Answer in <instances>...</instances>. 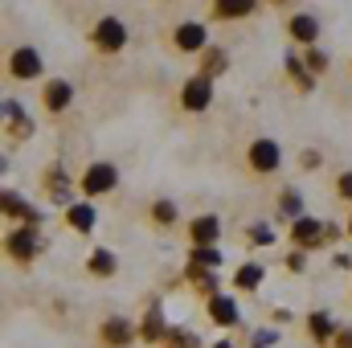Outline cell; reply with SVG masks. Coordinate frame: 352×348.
Wrapping results in <instances>:
<instances>
[{"label":"cell","instance_id":"40","mask_svg":"<svg viewBox=\"0 0 352 348\" xmlns=\"http://www.w3.org/2000/svg\"><path fill=\"white\" fill-rule=\"evenodd\" d=\"M213 348H234V340H217Z\"/></svg>","mask_w":352,"mask_h":348},{"label":"cell","instance_id":"31","mask_svg":"<svg viewBox=\"0 0 352 348\" xmlns=\"http://www.w3.org/2000/svg\"><path fill=\"white\" fill-rule=\"evenodd\" d=\"M303 66H307V70H311V74H316V78H320V74H324V70H328V54H324V50H316V45H311V50H303Z\"/></svg>","mask_w":352,"mask_h":348},{"label":"cell","instance_id":"3","mask_svg":"<svg viewBox=\"0 0 352 348\" xmlns=\"http://www.w3.org/2000/svg\"><path fill=\"white\" fill-rule=\"evenodd\" d=\"M246 164H250V173H258V176L278 173V164H283V148H278V140L258 135V140L246 148Z\"/></svg>","mask_w":352,"mask_h":348},{"label":"cell","instance_id":"37","mask_svg":"<svg viewBox=\"0 0 352 348\" xmlns=\"http://www.w3.org/2000/svg\"><path fill=\"white\" fill-rule=\"evenodd\" d=\"M332 348H352V324H340V332H336Z\"/></svg>","mask_w":352,"mask_h":348},{"label":"cell","instance_id":"19","mask_svg":"<svg viewBox=\"0 0 352 348\" xmlns=\"http://www.w3.org/2000/svg\"><path fill=\"white\" fill-rule=\"evenodd\" d=\"M336 332H340V324H336L328 312H311V316H307V336H311L316 345H328V348H332Z\"/></svg>","mask_w":352,"mask_h":348},{"label":"cell","instance_id":"27","mask_svg":"<svg viewBox=\"0 0 352 348\" xmlns=\"http://www.w3.org/2000/svg\"><path fill=\"white\" fill-rule=\"evenodd\" d=\"M303 217V193L299 188H283L278 197V221H299Z\"/></svg>","mask_w":352,"mask_h":348},{"label":"cell","instance_id":"9","mask_svg":"<svg viewBox=\"0 0 352 348\" xmlns=\"http://www.w3.org/2000/svg\"><path fill=\"white\" fill-rule=\"evenodd\" d=\"M168 332H173V324L164 320V307H160V299H152L148 303V312H144V320H140V340L144 345H164L168 340Z\"/></svg>","mask_w":352,"mask_h":348},{"label":"cell","instance_id":"38","mask_svg":"<svg viewBox=\"0 0 352 348\" xmlns=\"http://www.w3.org/2000/svg\"><path fill=\"white\" fill-rule=\"evenodd\" d=\"M332 266H336V270H352V254H344V250L332 254Z\"/></svg>","mask_w":352,"mask_h":348},{"label":"cell","instance_id":"25","mask_svg":"<svg viewBox=\"0 0 352 348\" xmlns=\"http://www.w3.org/2000/svg\"><path fill=\"white\" fill-rule=\"evenodd\" d=\"M287 78L295 83V90H303V94H311V90H316V74L303 66V58H299V54H287Z\"/></svg>","mask_w":352,"mask_h":348},{"label":"cell","instance_id":"6","mask_svg":"<svg viewBox=\"0 0 352 348\" xmlns=\"http://www.w3.org/2000/svg\"><path fill=\"white\" fill-rule=\"evenodd\" d=\"M287 238H291V246L295 250H320V246H328L324 242V221H316V217H299V221H291V230H287Z\"/></svg>","mask_w":352,"mask_h":348},{"label":"cell","instance_id":"39","mask_svg":"<svg viewBox=\"0 0 352 348\" xmlns=\"http://www.w3.org/2000/svg\"><path fill=\"white\" fill-rule=\"evenodd\" d=\"M266 4H274V8H287V4H291V0H266Z\"/></svg>","mask_w":352,"mask_h":348},{"label":"cell","instance_id":"4","mask_svg":"<svg viewBox=\"0 0 352 348\" xmlns=\"http://www.w3.org/2000/svg\"><path fill=\"white\" fill-rule=\"evenodd\" d=\"M90 41H94L98 54H119V50L127 45V25H123L119 17H102V21L90 29Z\"/></svg>","mask_w":352,"mask_h":348},{"label":"cell","instance_id":"36","mask_svg":"<svg viewBox=\"0 0 352 348\" xmlns=\"http://www.w3.org/2000/svg\"><path fill=\"white\" fill-rule=\"evenodd\" d=\"M344 234H349L344 226H336V221H324V242H328V246H332V242H340Z\"/></svg>","mask_w":352,"mask_h":348},{"label":"cell","instance_id":"16","mask_svg":"<svg viewBox=\"0 0 352 348\" xmlns=\"http://www.w3.org/2000/svg\"><path fill=\"white\" fill-rule=\"evenodd\" d=\"M217 238H221L217 213H201V217L188 221V242H192V246H217Z\"/></svg>","mask_w":352,"mask_h":348},{"label":"cell","instance_id":"28","mask_svg":"<svg viewBox=\"0 0 352 348\" xmlns=\"http://www.w3.org/2000/svg\"><path fill=\"white\" fill-rule=\"evenodd\" d=\"M188 262L192 266H205V270H217L221 266V250L217 246H192L188 250Z\"/></svg>","mask_w":352,"mask_h":348},{"label":"cell","instance_id":"14","mask_svg":"<svg viewBox=\"0 0 352 348\" xmlns=\"http://www.w3.org/2000/svg\"><path fill=\"white\" fill-rule=\"evenodd\" d=\"M205 316H209L217 328H238V320H242L234 295H213V299H205Z\"/></svg>","mask_w":352,"mask_h":348},{"label":"cell","instance_id":"10","mask_svg":"<svg viewBox=\"0 0 352 348\" xmlns=\"http://www.w3.org/2000/svg\"><path fill=\"white\" fill-rule=\"evenodd\" d=\"M209 102H213V83H209V78L192 74V78L180 87V107H184L188 115H201V111H209Z\"/></svg>","mask_w":352,"mask_h":348},{"label":"cell","instance_id":"11","mask_svg":"<svg viewBox=\"0 0 352 348\" xmlns=\"http://www.w3.org/2000/svg\"><path fill=\"white\" fill-rule=\"evenodd\" d=\"M41 184H45V193H50V201L54 205H62V209H70L74 205V184H70V176L62 164H50L45 176H41Z\"/></svg>","mask_w":352,"mask_h":348},{"label":"cell","instance_id":"12","mask_svg":"<svg viewBox=\"0 0 352 348\" xmlns=\"http://www.w3.org/2000/svg\"><path fill=\"white\" fill-rule=\"evenodd\" d=\"M70 102H74V87H70L66 78H50V83L41 87V107H45L50 115H66Z\"/></svg>","mask_w":352,"mask_h":348},{"label":"cell","instance_id":"17","mask_svg":"<svg viewBox=\"0 0 352 348\" xmlns=\"http://www.w3.org/2000/svg\"><path fill=\"white\" fill-rule=\"evenodd\" d=\"M180 283H188L197 295H205V299H213V295H221V283H217V270H205V266H184V274H180Z\"/></svg>","mask_w":352,"mask_h":348},{"label":"cell","instance_id":"26","mask_svg":"<svg viewBox=\"0 0 352 348\" xmlns=\"http://www.w3.org/2000/svg\"><path fill=\"white\" fill-rule=\"evenodd\" d=\"M254 8H258V0H213L217 21H238V17H250Z\"/></svg>","mask_w":352,"mask_h":348},{"label":"cell","instance_id":"23","mask_svg":"<svg viewBox=\"0 0 352 348\" xmlns=\"http://www.w3.org/2000/svg\"><path fill=\"white\" fill-rule=\"evenodd\" d=\"M94 221H98V213H94V205H90V201H74V205L66 209V226H70L74 234H90V230H94Z\"/></svg>","mask_w":352,"mask_h":348},{"label":"cell","instance_id":"24","mask_svg":"<svg viewBox=\"0 0 352 348\" xmlns=\"http://www.w3.org/2000/svg\"><path fill=\"white\" fill-rule=\"evenodd\" d=\"M266 279V270L258 262H242L238 270H234V291H242V295H250V291H258Z\"/></svg>","mask_w":352,"mask_h":348},{"label":"cell","instance_id":"18","mask_svg":"<svg viewBox=\"0 0 352 348\" xmlns=\"http://www.w3.org/2000/svg\"><path fill=\"white\" fill-rule=\"evenodd\" d=\"M287 33H291L299 45H307V50H311V45L320 41V21H316L311 12H295V17L287 21Z\"/></svg>","mask_w":352,"mask_h":348},{"label":"cell","instance_id":"29","mask_svg":"<svg viewBox=\"0 0 352 348\" xmlns=\"http://www.w3.org/2000/svg\"><path fill=\"white\" fill-rule=\"evenodd\" d=\"M274 238H278V234H274L266 221H254V226L246 230V242H250V246H274Z\"/></svg>","mask_w":352,"mask_h":348},{"label":"cell","instance_id":"35","mask_svg":"<svg viewBox=\"0 0 352 348\" xmlns=\"http://www.w3.org/2000/svg\"><path fill=\"white\" fill-rule=\"evenodd\" d=\"M336 197L352 205V173H340V176H336Z\"/></svg>","mask_w":352,"mask_h":348},{"label":"cell","instance_id":"20","mask_svg":"<svg viewBox=\"0 0 352 348\" xmlns=\"http://www.w3.org/2000/svg\"><path fill=\"white\" fill-rule=\"evenodd\" d=\"M226 66H230V54H226L221 45H205V50H201V70H197V74L213 83V78L226 74Z\"/></svg>","mask_w":352,"mask_h":348},{"label":"cell","instance_id":"8","mask_svg":"<svg viewBox=\"0 0 352 348\" xmlns=\"http://www.w3.org/2000/svg\"><path fill=\"white\" fill-rule=\"evenodd\" d=\"M8 78H16V83L41 78V54H37L33 45H16V50L8 54Z\"/></svg>","mask_w":352,"mask_h":348},{"label":"cell","instance_id":"33","mask_svg":"<svg viewBox=\"0 0 352 348\" xmlns=\"http://www.w3.org/2000/svg\"><path fill=\"white\" fill-rule=\"evenodd\" d=\"M299 168L303 173H316V168H324V156L316 148H307V152H299Z\"/></svg>","mask_w":352,"mask_h":348},{"label":"cell","instance_id":"21","mask_svg":"<svg viewBox=\"0 0 352 348\" xmlns=\"http://www.w3.org/2000/svg\"><path fill=\"white\" fill-rule=\"evenodd\" d=\"M148 221H152L156 230H173L176 221H180V209H176L173 197H156V201L148 205Z\"/></svg>","mask_w":352,"mask_h":348},{"label":"cell","instance_id":"5","mask_svg":"<svg viewBox=\"0 0 352 348\" xmlns=\"http://www.w3.org/2000/svg\"><path fill=\"white\" fill-rule=\"evenodd\" d=\"M0 209H4V217L16 221V226H41V221H45V213H41L33 201H25L16 188H4V193H0Z\"/></svg>","mask_w":352,"mask_h":348},{"label":"cell","instance_id":"2","mask_svg":"<svg viewBox=\"0 0 352 348\" xmlns=\"http://www.w3.org/2000/svg\"><path fill=\"white\" fill-rule=\"evenodd\" d=\"M115 184H119V168H115L111 160H94V164H87V173H82V180H78L82 197H107V193H115Z\"/></svg>","mask_w":352,"mask_h":348},{"label":"cell","instance_id":"13","mask_svg":"<svg viewBox=\"0 0 352 348\" xmlns=\"http://www.w3.org/2000/svg\"><path fill=\"white\" fill-rule=\"evenodd\" d=\"M173 45L180 50V54H201V50L209 45V33H205L201 21H184V25L173 29Z\"/></svg>","mask_w":352,"mask_h":348},{"label":"cell","instance_id":"22","mask_svg":"<svg viewBox=\"0 0 352 348\" xmlns=\"http://www.w3.org/2000/svg\"><path fill=\"white\" fill-rule=\"evenodd\" d=\"M87 270L94 279H115V270H119V254L115 250H107V246H94L87 259Z\"/></svg>","mask_w":352,"mask_h":348},{"label":"cell","instance_id":"41","mask_svg":"<svg viewBox=\"0 0 352 348\" xmlns=\"http://www.w3.org/2000/svg\"><path fill=\"white\" fill-rule=\"evenodd\" d=\"M344 230H349V238H352V213H349V226H344Z\"/></svg>","mask_w":352,"mask_h":348},{"label":"cell","instance_id":"30","mask_svg":"<svg viewBox=\"0 0 352 348\" xmlns=\"http://www.w3.org/2000/svg\"><path fill=\"white\" fill-rule=\"evenodd\" d=\"M197 345H201V340H197V332H188V328H173V332H168V340H164L160 348H197Z\"/></svg>","mask_w":352,"mask_h":348},{"label":"cell","instance_id":"32","mask_svg":"<svg viewBox=\"0 0 352 348\" xmlns=\"http://www.w3.org/2000/svg\"><path fill=\"white\" fill-rule=\"evenodd\" d=\"M270 345H278V328H258L246 340V348H270Z\"/></svg>","mask_w":352,"mask_h":348},{"label":"cell","instance_id":"7","mask_svg":"<svg viewBox=\"0 0 352 348\" xmlns=\"http://www.w3.org/2000/svg\"><path fill=\"white\" fill-rule=\"evenodd\" d=\"M98 340L107 348H127L131 340H140V324H131V320H123V316H107V320L98 324Z\"/></svg>","mask_w":352,"mask_h":348},{"label":"cell","instance_id":"34","mask_svg":"<svg viewBox=\"0 0 352 348\" xmlns=\"http://www.w3.org/2000/svg\"><path fill=\"white\" fill-rule=\"evenodd\" d=\"M283 262H287V270H291V274H303V270H307V250H291Z\"/></svg>","mask_w":352,"mask_h":348},{"label":"cell","instance_id":"15","mask_svg":"<svg viewBox=\"0 0 352 348\" xmlns=\"http://www.w3.org/2000/svg\"><path fill=\"white\" fill-rule=\"evenodd\" d=\"M0 111H4V131H8V140H29V135H33V123H29L21 98H4Z\"/></svg>","mask_w":352,"mask_h":348},{"label":"cell","instance_id":"1","mask_svg":"<svg viewBox=\"0 0 352 348\" xmlns=\"http://www.w3.org/2000/svg\"><path fill=\"white\" fill-rule=\"evenodd\" d=\"M41 250H45L41 226H16V230H8V238H4V254L12 262H21V266H29Z\"/></svg>","mask_w":352,"mask_h":348}]
</instances>
